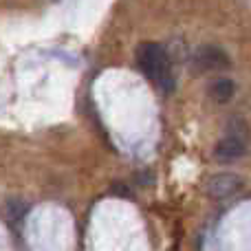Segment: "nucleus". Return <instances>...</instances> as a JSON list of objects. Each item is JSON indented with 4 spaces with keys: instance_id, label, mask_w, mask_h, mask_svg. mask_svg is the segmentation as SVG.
Here are the masks:
<instances>
[{
    "instance_id": "nucleus-5",
    "label": "nucleus",
    "mask_w": 251,
    "mask_h": 251,
    "mask_svg": "<svg viewBox=\"0 0 251 251\" xmlns=\"http://www.w3.org/2000/svg\"><path fill=\"white\" fill-rule=\"evenodd\" d=\"M207 93H209V97H212L216 104H227V101L234 97L236 86H234V82H231V79L218 77V79H214V82L209 84Z\"/></svg>"
},
{
    "instance_id": "nucleus-2",
    "label": "nucleus",
    "mask_w": 251,
    "mask_h": 251,
    "mask_svg": "<svg viewBox=\"0 0 251 251\" xmlns=\"http://www.w3.org/2000/svg\"><path fill=\"white\" fill-rule=\"evenodd\" d=\"M245 134H247V126L240 119H234L227 128V134L216 143L214 148V159L218 163H234L245 154Z\"/></svg>"
},
{
    "instance_id": "nucleus-3",
    "label": "nucleus",
    "mask_w": 251,
    "mask_h": 251,
    "mask_svg": "<svg viewBox=\"0 0 251 251\" xmlns=\"http://www.w3.org/2000/svg\"><path fill=\"white\" fill-rule=\"evenodd\" d=\"M207 194L212 199H229V196L238 194L243 190V178L234 172H221L214 174L207 178V185H205Z\"/></svg>"
},
{
    "instance_id": "nucleus-1",
    "label": "nucleus",
    "mask_w": 251,
    "mask_h": 251,
    "mask_svg": "<svg viewBox=\"0 0 251 251\" xmlns=\"http://www.w3.org/2000/svg\"><path fill=\"white\" fill-rule=\"evenodd\" d=\"M137 66L150 82H154L161 91L172 93L174 77L170 71V57L161 44L143 42L137 49Z\"/></svg>"
},
{
    "instance_id": "nucleus-4",
    "label": "nucleus",
    "mask_w": 251,
    "mask_h": 251,
    "mask_svg": "<svg viewBox=\"0 0 251 251\" xmlns=\"http://www.w3.org/2000/svg\"><path fill=\"white\" fill-rule=\"evenodd\" d=\"M194 66L199 71H221L229 66V57L225 55V51L218 47H212V44H205L192 57Z\"/></svg>"
},
{
    "instance_id": "nucleus-6",
    "label": "nucleus",
    "mask_w": 251,
    "mask_h": 251,
    "mask_svg": "<svg viewBox=\"0 0 251 251\" xmlns=\"http://www.w3.org/2000/svg\"><path fill=\"white\" fill-rule=\"evenodd\" d=\"M4 212H7L9 221L18 223V221H22V216L26 214V203H25V201H20V199H11V201H7V207H4Z\"/></svg>"
}]
</instances>
